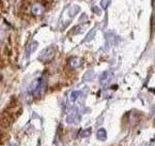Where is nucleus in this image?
Listing matches in <instances>:
<instances>
[{"mask_svg":"<svg viewBox=\"0 0 155 146\" xmlns=\"http://www.w3.org/2000/svg\"><path fill=\"white\" fill-rule=\"evenodd\" d=\"M33 88V92L35 96H40L45 94L47 90V79L46 77H42L41 79L37 80L34 85L32 86Z\"/></svg>","mask_w":155,"mask_h":146,"instance_id":"f257e3e1","label":"nucleus"},{"mask_svg":"<svg viewBox=\"0 0 155 146\" xmlns=\"http://www.w3.org/2000/svg\"><path fill=\"white\" fill-rule=\"evenodd\" d=\"M55 48L53 46H50L41 52L40 56H39V60L42 61L43 62H48L51 61L55 56Z\"/></svg>","mask_w":155,"mask_h":146,"instance_id":"f03ea898","label":"nucleus"},{"mask_svg":"<svg viewBox=\"0 0 155 146\" xmlns=\"http://www.w3.org/2000/svg\"><path fill=\"white\" fill-rule=\"evenodd\" d=\"M31 14L34 15V16H40V15L44 14V12H45V6L42 4V3H34L32 6H31Z\"/></svg>","mask_w":155,"mask_h":146,"instance_id":"7ed1b4c3","label":"nucleus"},{"mask_svg":"<svg viewBox=\"0 0 155 146\" xmlns=\"http://www.w3.org/2000/svg\"><path fill=\"white\" fill-rule=\"evenodd\" d=\"M80 121V115L78 113V111L76 109H73L70 111V113L67 115L66 122L69 124H77Z\"/></svg>","mask_w":155,"mask_h":146,"instance_id":"20e7f679","label":"nucleus"},{"mask_svg":"<svg viewBox=\"0 0 155 146\" xmlns=\"http://www.w3.org/2000/svg\"><path fill=\"white\" fill-rule=\"evenodd\" d=\"M81 65V60L79 57H71L69 60V66L71 68H78Z\"/></svg>","mask_w":155,"mask_h":146,"instance_id":"39448f33","label":"nucleus"},{"mask_svg":"<svg viewBox=\"0 0 155 146\" xmlns=\"http://www.w3.org/2000/svg\"><path fill=\"white\" fill-rule=\"evenodd\" d=\"M8 138H9L8 134L5 130H2L1 129H0V145L6 143V141L8 140Z\"/></svg>","mask_w":155,"mask_h":146,"instance_id":"423d86ee","label":"nucleus"},{"mask_svg":"<svg viewBox=\"0 0 155 146\" xmlns=\"http://www.w3.org/2000/svg\"><path fill=\"white\" fill-rule=\"evenodd\" d=\"M97 138L100 140H105L107 138V131L105 129H100L97 131Z\"/></svg>","mask_w":155,"mask_h":146,"instance_id":"0eeeda50","label":"nucleus"},{"mask_svg":"<svg viewBox=\"0 0 155 146\" xmlns=\"http://www.w3.org/2000/svg\"><path fill=\"white\" fill-rule=\"evenodd\" d=\"M80 12V7L77 6V5H75V6H72L69 10V16L70 17H74L76 16V15Z\"/></svg>","mask_w":155,"mask_h":146,"instance_id":"6e6552de","label":"nucleus"},{"mask_svg":"<svg viewBox=\"0 0 155 146\" xmlns=\"http://www.w3.org/2000/svg\"><path fill=\"white\" fill-rule=\"evenodd\" d=\"M109 78H110V73L109 72H104L102 74L101 78H100V83L102 85H105L107 82L109 81Z\"/></svg>","mask_w":155,"mask_h":146,"instance_id":"1a4fd4ad","label":"nucleus"},{"mask_svg":"<svg viewBox=\"0 0 155 146\" xmlns=\"http://www.w3.org/2000/svg\"><path fill=\"white\" fill-rule=\"evenodd\" d=\"M93 75H94V73H93V71H92V70L87 71L85 73L84 77V81H89V80H91L92 78H93Z\"/></svg>","mask_w":155,"mask_h":146,"instance_id":"9d476101","label":"nucleus"},{"mask_svg":"<svg viewBox=\"0 0 155 146\" xmlns=\"http://www.w3.org/2000/svg\"><path fill=\"white\" fill-rule=\"evenodd\" d=\"M95 33H96V29L95 28H93L92 30L87 34L86 35V38L84 39V41H90L92 38H93L94 36H95Z\"/></svg>","mask_w":155,"mask_h":146,"instance_id":"9b49d317","label":"nucleus"},{"mask_svg":"<svg viewBox=\"0 0 155 146\" xmlns=\"http://www.w3.org/2000/svg\"><path fill=\"white\" fill-rule=\"evenodd\" d=\"M110 0H101V6L105 10L110 6Z\"/></svg>","mask_w":155,"mask_h":146,"instance_id":"f8f14e48","label":"nucleus"},{"mask_svg":"<svg viewBox=\"0 0 155 146\" xmlns=\"http://www.w3.org/2000/svg\"><path fill=\"white\" fill-rule=\"evenodd\" d=\"M79 95H80V92H79V91L72 92V94H71V96H70V99H71V100H72V101L76 100V99H78V96H79Z\"/></svg>","mask_w":155,"mask_h":146,"instance_id":"ddd939ff","label":"nucleus"},{"mask_svg":"<svg viewBox=\"0 0 155 146\" xmlns=\"http://www.w3.org/2000/svg\"><path fill=\"white\" fill-rule=\"evenodd\" d=\"M90 134H91V130L90 129H87V130H84L81 131V137H87V136L90 135Z\"/></svg>","mask_w":155,"mask_h":146,"instance_id":"4468645a","label":"nucleus"},{"mask_svg":"<svg viewBox=\"0 0 155 146\" xmlns=\"http://www.w3.org/2000/svg\"><path fill=\"white\" fill-rule=\"evenodd\" d=\"M92 11H93L96 15H98V16H100V15L102 14L101 9H99L97 6H93V7H92Z\"/></svg>","mask_w":155,"mask_h":146,"instance_id":"2eb2a0df","label":"nucleus"},{"mask_svg":"<svg viewBox=\"0 0 155 146\" xmlns=\"http://www.w3.org/2000/svg\"><path fill=\"white\" fill-rule=\"evenodd\" d=\"M152 5H153V7L155 8V0H152Z\"/></svg>","mask_w":155,"mask_h":146,"instance_id":"dca6fc26","label":"nucleus"},{"mask_svg":"<svg viewBox=\"0 0 155 146\" xmlns=\"http://www.w3.org/2000/svg\"><path fill=\"white\" fill-rule=\"evenodd\" d=\"M9 146H17L16 144H15V143H11V144H10Z\"/></svg>","mask_w":155,"mask_h":146,"instance_id":"f3484780","label":"nucleus"}]
</instances>
